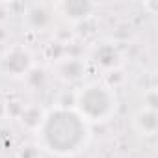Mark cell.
Returning <instances> with one entry per match:
<instances>
[{
	"instance_id": "1",
	"label": "cell",
	"mask_w": 158,
	"mask_h": 158,
	"mask_svg": "<svg viewBox=\"0 0 158 158\" xmlns=\"http://www.w3.org/2000/svg\"><path fill=\"white\" fill-rule=\"evenodd\" d=\"M35 134L39 149L61 158L80 154L91 138L89 123L74 108L67 106L47 112Z\"/></svg>"
},
{
	"instance_id": "2",
	"label": "cell",
	"mask_w": 158,
	"mask_h": 158,
	"mask_svg": "<svg viewBox=\"0 0 158 158\" xmlns=\"http://www.w3.org/2000/svg\"><path fill=\"white\" fill-rule=\"evenodd\" d=\"M114 88L102 82H88L74 93V110L88 123H106L117 112Z\"/></svg>"
},
{
	"instance_id": "3",
	"label": "cell",
	"mask_w": 158,
	"mask_h": 158,
	"mask_svg": "<svg viewBox=\"0 0 158 158\" xmlns=\"http://www.w3.org/2000/svg\"><path fill=\"white\" fill-rule=\"evenodd\" d=\"M34 69V56L24 45L10 47L2 60H0V71L10 78H26Z\"/></svg>"
},
{
	"instance_id": "4",
	"label": "cell",
	"mask_w": 158,
	"mask_h": 158,
	"mask_svg": "<svg viewBox=\"0 0 158 158\" xmlns=\"http://www.w3.org/2000/svg\"><path fill=\"white\" fill-rule=\"evenodd\" d=\"M56 21V11L48 4H32L28 6L23 23L32 30V32H47L48 28L54 26Z\"/></svg>"
},
{
	"instance_id": "5",
	"label": "cell",
	"mask_w": 158,
	"mask_h": 158,
	"mask_svg": "<svg viewBox=\"0 0 158 158\" xmlns=\"http://www.w3.org/2000/svg\"><path fill=\"white\" fill-rule=\"evenodd\" d=\"M52 8L56 15L63 17L69 23H80L95 11V4L88 0H65V2L52 4Z\"/></svg>"
},
{
	"instance_id": "6",
	"label": "cell",
	"mask_w": 158,
	"mask_h": 158,
	"mask_svg": "<svg viewBox=\"0 0 158 158\" xmlns=\"http://www.w3.org/2000/svg\"><path fill=\"white\" fill-rule=\"evenodd\" d=\"M86 67L78 58H60L56 61V73L63 82H78Z\"/></svg>"
},
{
	"instance_id": "7",
	"label": "cell",
	"mask_w": 158,
	"mask_h": 158,
	"mask_svg": "<svg viewBox=\"0 0 158 158\" xmlns=\"http://www.w3.org/2000/svg\"><path fill=\"white\" fill-rule=\"evenodd\" d=\"M93 60H95V63H97L99 67H102V69H115V67L121 63V54L117 52V48H115L114 45L104 43V45H101V47L95 48Z\"/></svg>"
},
{
	"instance_id": "8",
	"label": "cell",
	"mask_w": 158,
	"mask_h": 158,
	"mask_svg": "<svg viewBox=\"0 0 158 158\" xmlns=\"http://www.w3.org/2000/svg\"><path fill=\"white\" fill-rule=\"evenodd\" d=\"M158 121H156V112L152 108H141L134 115V128L141 136H152L156 132Z\"/></svg>"
},
{
	"instance_id": "9",
	"label": "cell",
	"mask_w": 158,
	"mask_h": 158,
	"mask_svg": "<svg viewBox=\"0 0 158 158\" xmlns=\"http://www.w3.org/2000/svg\"><path fill=\"white\" fill-rule=\"evenodd\" d=\"M43 117H45V112H41V110L35 108V106H28V108H24L23 114H21V121H23V125H24L26 128L34 130V132L39 128Z\"/></svg>"
},
{
	"instance_id": "10",
	"label": "cell",
	"mask_w": 158,
	"mask_h": 158,
	"mask_svg": "<svg viewBox=\"0 0 158 158\" xmlns=\"http://www.w3.org/2000/svg\"><path fill=\"white\" fill-rule=\"evenodd\" d=\"M39 145L37 143H26L19 149V158H39Z\"/></svg>"
}]
</instances>
